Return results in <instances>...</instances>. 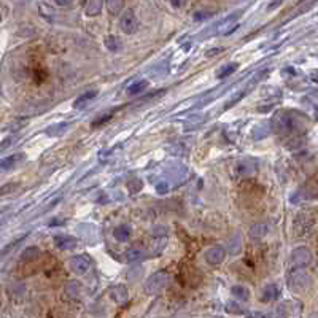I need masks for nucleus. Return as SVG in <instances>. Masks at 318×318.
Segmentation results:
<instances>
[{
  "instance_id": "nucleus-12",
  "label": "nucleus",
  "mask_w": 318,
  "mask_h": 318,
  "mask_svg": "<svg viewBox=\"0 0 318 318\" xmlns=\"http://www.w3.org/2000/svg\"><path fill=\"white\" fill-rule=\"evenodd\" d=\"M146 88H148V81L146 80H138V81H135V83H132V85L127 86V94L129 96H137V94H140V92H143Z\"/></svg>"
},
{
  "instance_id": "nucleus-27",
  "label": "nucleus",
  "mask_w": 318,
  "mask_h": 318,
  "mask_svg": "<svg viewBox=\"0 0 318 318\" xmlns=\"http://www.w3.org/2000/svg\"><path fill=\"white\" fill-rule=\"evenodd\" d=\"M186 2H188V0H171L174 8H183L186 5Z\"/></svg>"
},
{
  "instance_id": "nucleus-2",
  "label": "nucleus",
  "mask_w": 318,
  "mask_h": 318,
  "mask_svg": "<svg viewBox=\"0 0 318 318\" xmlns=\"http://www.w3.org/2000/svg\"><path fill=\"white\" fill-rule=\"evenodd\" d=\"M167 283H169V274H167L166 270H157L156 274H153L146 280L145 293L149 294V296H154L159 291H163Z\"/></svg>"
},
{
  "instance_id": "nucleus-4",
  "label": "nucleus",
  "mask_w": 318,
  "mask_h": 318,
  "mask_svg": "<svg viewBox=\"0 0 318 318\" xmlns=\"http://www.w3.org/2000/svg\"><path fill=\"white\" fill-rule=\"evenodd\" d=\"M119 27H121V31L127 35H132L138 31V20L132 10H127L123 16H121Z\"/></svg>"
},
{
  "instance_id": "nucleus-11",
  "label": "nucleus",
  "mask_w": 318,
  "mask_h": 318,
  "mask_svg": "<svg viewBox=\"0 0 318 318\" xmlns=\"http://www.w3.org/2000/svg\"><path fill=\"white\" fill-rule=\"evenodd\" d=\"M280 296V289L277 285H269L264 288V291H263V296H261V299H263L264 302H269V301H275V299Z\"/></svg>"
},
{
  "instance_id": "nucleus-8",
  "label": "nucleus",
  "mask_w": 318,
  "mask_h": 318,
  "mask_svg": "<svg viewBox=\"0 0 318 318\" xmlns=\"http://www.w3.org/2000/svg\"><path fill=\"white\" fill-rule=\"evenodd\" d=\"M54 244L59 250H72V248L77 247L78 240L75 237H70V236H56Z\"/></svg>"
},
{
  "instance_id": "nucleus-16",
  "label": "nucleus",
  "mask_w": 318,
  "mask_h": 318,
  "mask_svg": "<svg viewBox=\"0 0 318 318\" xmlns=\"http://www.w3.org/2000/svg\"><path fill=\"white\" fill-rule=\"evenodd\" d=\"M102 0H89L86 5V15L88 16H97L102 12Z\"/></svg>"
},
{
  "instance_id": "nucleus-23",
  "label": "nucleus",
  "mask_w": 318,
  "mask_h": 318,
  "mask_svg": "<svg viewBox=\"0 0 318 318\" xmlns=\"http://www.w3.org/2000/svg\"><path fill=\"white\" fill-rule=\"evenodd\" d=\"M142 256H143V251L138 248H130L126 251V258H127V261H130V263H134V261L140 259Z\"/></svg>"
},
{
  "instance_id": "nucleus-9",
  "label": "nucleus",
  "mask_w": 318,
  "mask_h": 318,
  "mask_svg": "<svg viewBox=\"0 0 318 318\" xmlns=\"http://www.w3.org/2000/svg\"><path fill=\"white\" fill-rule=\"evenodd\" d=\"M99 94V91L96 89H91V91H86V92H83V94H80L77 99H75L73 102V108H81V107H85L88 102H91L94 97H97Z\"/></svg>"
},
{
  "instance_id": "nucleus-19",
  "label": "nucleus",
  "mask_w": 318,
  "mask_h": 318,
  "mask_svg": "<svg viewBox=\"0 0 318 318\" xmlns=\"http://www.w3.org/2000/svg\"><path fill=\"white\" fill-rule=\"evenodd\" d=\"M231 293L236 296L237 299H240V301H248V297H250V291H248V288L245 286H242V285H236V286H232L231 288Z\"/></svg>"
},
{
  "instance_id": "nucleus-5",
  "label": "nucleus",
  "mask_w": 318,
  "mask_h": 318,
  "mask_svg": "<svg viewBox=\"0 0 318 318\" xmlns=\"http://www.w3.org/2000/svg\"><path fill=\"white\" fill-rule=\"evenodd\" d=\"M69 267L73 274L77 275H85L89 267H91V259L88 258V255H78V256H73L69 261Z\"/></svg>"
},
{
  "instance_id": "nucleus-29",
  "label": "nucleus",
  "mask_w": 318,
  "mask_h": 318,
  "mask_svg": "<svg viewBox=\"0 0 318 318\" xmlns=\"http://www.w3.org/2000/svg\"><path fill=\"white\" fill-rule=\"evenodd\" d=\"M73 0H54V4L58 5V7H69L72 5Z\"/></svg>"
},
{
  "instance_id": "nucleus-10",
  "label": "nucleus",
  "mask_w": 318,
  "mask_h": 318,
  "mask_svg": "<svg viewBox=\"0 0 318 318\" xmlns=\"http://www.w3.org/2000/svg\"><path fill=\"white\" fill-rule=\"evenodd\" d=\"M267 232H269L267 224L258 223V224H255V226L250 228V237L251 239H263V237L267 236Z\"/></svg>"
},
{
  "instance_id": "nucleus-1",
  "label": "nucleus",
  "mask_w": 318,
  "mask_h": 318,
  "mask_svg": "<svg viewBox=\"0 0 318 318\" xmlns=\"http://www.w3.org/2000/svg\"><path fill=\"white\" fill-rule=\"evenodd\" d=\"M272 127H274V132L278 135H293L297 132V129H301L304 132L305 119L302 115H299L297 111H291V110L277 111L272 118Z\"/></svg>"
},
{
  "instance_id": "nucleus-14",
  "label": "nucleus",
  "mask_w": 318,
  "mask_h": 318,
  "mask_svg": "<svg viewBox=\"0 0 318 318\" xmlns=\"http://www.w3.org/2000/svg\"><path fill=\"white\" fill-rule=\"evenodd\" d=\"M39 256H40V248L27 247L21 253V261H27V263H31V261H35Z\"/></svg>"
},
{
  "instance_id": "nucleus-15",
  "label": "nucleus",
  "mask_w": 318,
  "mask_h": 318,
  "mask_svg": "<svg viewBox=\"0 0 318 318\" xmlns=\"http://www.w3.org/2000/svg\"><path fill=\"white\" fill-rule=\"evenodd\" d=\"M105 5L110 15H119L124 7V0H105Z\"/></svg>"
},
{
  "instance_id": "nucleus-17",
  "label": "nucleus",
  "mask_w": 318,
  "mask_h": 318,
  "mask_svg": "<svg viewBox=\"0 0 318 318\" xmlns=\"http://www.w3.org/2000/svg\"><path fill=\"white\" fill-rule=\"evenodd\" d=\"M130 228L129 226H126V224H121V226H118L116 229H115V239L116 240H119V242H126L129 237H130Z\"/></svg>"
},
{
  "instance_id": "nucleus-3",
  "label": "nucleus",
  "mask_w": 318,
  "mask_h": 318,
  "mask_svg": "<svg viewBox=\"0 0 318 318\" xmlns=\"http://www.w3.org/2000/svg\"><path fill=\"white\" fill-rule=\"evenodd\" d=\"M312 263V251L305 247H297L291 251L289 256V264L293 269H302Z\"/></svg>"
},
{
  "instance_id": "nucleus-32",
  "label": "nucleus",
  "mask_w": 318,
  "mask_h": 318,
  "mask_svg": "<svg viewBox=\"0 0 318 318\" xmlns=\"http://www.w3.org/2000/svg\"><path fill=\"white\" fill-rule=\"evenodd\" d=\"M223 51V48H213V50H210L209 53H207V56L210 58V56H215V54H220Z\"/></svg>"
},
{
  "instance_id": "nucleus-33",
  "label": "nucleus",
  "mask_w": 318,
  "mask_h": 318,
  "mask_svg": "<svg viewBox=\"0 0 318 318\" xmlns=\"http://www.w3.org/2000/svg\"><path fill=\"white\" fill-rule=\"evenodd\" d=\"M0 21H2V16H0Z\"/></svg>"
},
{
  "instance_id": "nucleus-21",
  "label": "nucleus",
  "mask_w": 318,
  "mask_h": 318,
  "mask_svg": "<svg viewBox=\"0 0 318 318\" xmlns=\"http://www.w3.org/2000/svg\"><path fill=\"white\" fill-rule=\"evenodd\" d=\"M237 69H239V64H236V62L228 64V65H224V67L217 73V77L218 78H226V77H229V75H232L234 72H236Z\"/></svg>"
},
{
  "instance_id": "nucleus-28",
  "label": "nucleus",
  "mask_w": 318,
  "mask_h": 318,
  "mask_svg": "<svg viewBox=\"0 0 318 318\" xmlns=\"http://www.w3.org/2000/svg\"><path fill=\"white\" fill-rule=\"evenodd\" d=\"M156 190H157L159 194H164V193H167V190H169V185H167V183H159L156 186Z\"/></svg>"
},
{
  "instance_id": "nucleus-13",
  "label": "nucleus",
  "mask_w": 318,
  "mask_h": 318,
  "mask_svg": "<svg viewBox=\"0 0 318 318\" xmlns=\"http://www.w3.org/2000/svg\"><path fill=\"white\" fill-rule=\"evenodd\" d=\"M104 43L107 46V50H110L111 53H116V51H119L121 48H123V43H121V40L115 35H108L107 39L104 40Z\"/></svg>"
},
{
  "instance_id": "nucleus-22",
  "label": "nucleus",
  "mask_w": 318,
  "mask_h": 318,
  "mask_svg": "<svg viewBox=\"0 0 318 318\" xmlns=\"http://www.w3.org/2000/svg\"><path fill=\"white\" fill-rule=\"evenodd\" d=\"M65 294H67L69 297H72V299H75L80 294V285L77 282H70L67 286H65Z\"/></svg>"
},
{
  "instance_id": "nucleus-26",
  "label": "nucleus",
  "mask_w": 318,
  "mask_h": 318,
  "mask_svg": "<svg viewBox=\"0 0 318 318\" xmlns=\"http://www.w3.org/2000/svg\"><path fill=\"white\" fill-rule=\"evenodd\" d=\"M127 188L132 191V193H137L140 188H142V182H138V180H132V182H129L127 183Z\"/></svg>"
},
{
  "instance_id": "nucleus-20",
  "label": "nucleus",
  "mask_w": 318,
  "mask_h": 318,
  "mask_svg": "<svg viewBox=\"0 0 318 318\" xmlns=\"http://www.w3.org/2000/svg\"><path fill=\"white\" fill-rule=\"evenodd\" d=\"M26 239V236H23V237H18L16 240H13V242H10V244H8L7 247H4L2 250H0V259H2V258H5L8 253H12V251H13V248H16L18 245H20L21 244V242Z\"/></svg>"
},
{
  "instance_id": "nucleus-18",
  "label": "nucleus",
  "mask_w": 318,
  "mask_h": 318,
  "mask_svg": "<svg viewBox=\"0 0 318 318\" xmlns=\"http://www.w3.org/2000/svg\"><path fill=\"white\" fill-rule=\"evenodd\" d=\"M111 299L116 301V302H124L127 299V289L124 286H121V285L113 288V289H111Z\"/></svg>"
},
{
  "instance_id": "nucleus-24",
  "label": "nucleus",
  "mask_w": 318,
  "mask_h": 318,
  "mask_svg": "<svg viewBox=\"0 0 318 318\" xmlns=\"http://www.w3.org/2000/svg\"><path fill=\"white\" fill-rule=\"evenodd\" d=\"M18 188H20V183H7V185L2 186V188H0V196H8V194H12V193H15Z\"/></svg>"
},
{
  "instance_id": "nucleus-7",
  "label": "nucleus",
  "mask_w": 318,
  "mask_h": 318,
  "mask_svg": "<svg viewBox=\"0 0 318 318\" xmlns=\"http://www.w3.org/2000/svg\"><path fill=\"white\" fill-rule=\"evenodd\" d=\"M24 161H26L24 153H16L12 156H7L4 159H0V171H12Z\"/></svg>"
},
{
  "instance_id": "nucleus-31",
  "label": "nucleus",
  "mask_w": 318,
  "mask_h": 318,
  "mask_svg": "<svg viewBox=\"0 0 318 318\" xmlns=\"http://www.w3.org/2000/svg\"><path fill=\"white\" fill-rule=\"evenodd\" d=\"M12 140H13V137H8V138H5V140H4L5 143H0V149H5L8 145H12Z\"/></svg>"
},
{
  "instance_id": "nucleus-30",
  "label": "nucleus",
  "mask_w": 318,
  "mask_h": 318,
  "mask_svg": "<svg viewBox=\"0 0 318 318\" xmlns=\"http://www.w3.org/2000/svg\"><path fill=\"white\" fill-rule=\"evenodd\" d=\"M210 15L209 13H196L194 15V20L196 21H201V20H204V18H209Z\"/></svg>"
},
{
  "instance_id": "nucleus-6",
  "label": "nucleus",
  "mask_w": 318,
  "mask_h": 318,
  "mask_svg": "<svg viewBox=\"0 0 318 318\" xmlns=\"http://www.w3.org/2000/svg\"><path fill=\"white\" fill-rule=\"evenodd\" d=\"M204 258H205V261H207V264L220 266L224 261V258H226V251H224L223 247H212V248H209L207 251H205Z\"/></svg>"
},
{
  "instance_id": "nucleus-25",
  "label": "nucleus",
  "mask_w": 318,
  "mask_h": 318,
  "mask_svg": "<svg viewBox=\"0 0 318 318\" xmlns=\"http://www.w3.org/2000/svg\"><path fill=\"white\" fill-rule=\"evenodd\" d=\"M111 115H113V111H110V113H107V115H102L100 118H97L96 121H92V127H99V126H102L104 123H107V121H110L111 119Z\"/></svg>"
}]
</instances>
